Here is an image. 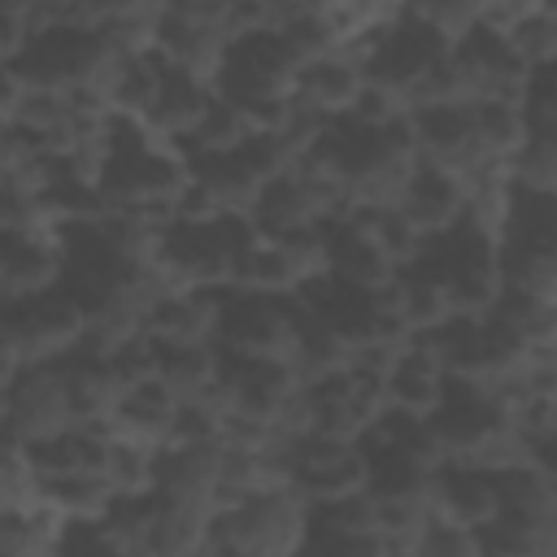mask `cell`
<instances>
[{
  "label": "cell",
  "mask_w": 557,
  "mask_h": 557,
  "mask_svg": "<svg viewBox=\"0 0 557 557\" xmlns=\"http://www.w3.org/2000/svg\"><path fill=\"white\" fill-rule=\"evenodd\" d=\"M440 392H444V366L431 352L426 335L422 331H409L396 344V352H392V361L383 370V405L426 418L435 409Z\"/></svg>",
  "instance_id": "3"
},
{
  "label": "cell",
  "mask_w": 557,
  "mask_h": 557,
  "mask_svg": "<svg viewBox=\"0 0 557 557\" xmlns=\"http://www.w3.org/2000/svg\"><path fill=\"white\" fill-rule=\"evenodd\" d=\"M505 39L509 48L535 70V65H548L553 52H557V17H553V4H531L527 13H518L509 26H505Z\"/></svg>",
  "instance_id": "20"
},
{
  "label": "cell",
  "mask_w": 557,
  "mask_h": 557,
  "mask_svg": "<svg viewBox=\"0 0 557 557\" xmlns=\"http://www.w3.org/2000/svg\"><path fill=\"white\" fill-rule=\"evenodd\" d=\"M30 35V17L13 4H0V61H13Z\"/></svg>",
  "instance_id": "25"
},
{
  "label": "cell",
  "mask_w": 557,
  "mask_h": 557,
  "mask_svg": "<svg viewBox=\"0 0 557 557\" xmlns=\"http://www.w3.org/2000/svg\"><path fill=\"white\" fill-rule=\"evenodd\" d=\"M157 344V339H152ZM157 379L178 396H205L218 379V344L213 339H183V344H157Z\"/></svg>",
  "instance_id": "12"
},
{
  "label": "cell",
  "mask_w": 557,
  "mask_h": 557,
  "mask_svg": "<svg viewBox=\"0 0 557 557\" xmlns=\"http://www.w3.org/2000/svg\"><path fill=\"white\" fill-rule=\"evenodd\" d=\"M39 500H48L61 518H91L104 513L113 487L100 470H70V474H52V479H35Z\"/></svg>",
  "instance_id": "15"
},
{
  "label": "cell",
  "mask_w": 557,
  "mask_h": 557,
  "mask_svg": "<svg viewBox=\"0 0 557 557\" xmlns=\"http://www.w3.org/2000/svg\"><path fill=\"white\" fill-rule=\"evenodd\" d=\"M52 553H117V544H113L104 518L91 513V518H61Z\"/></svg>",
  "instance_id": "23"
},
{
  "label": "cell",
  "mask_w": 557,
  "mask_h": 557,
  "mask_svg": "<svg viewBox=\"0 0 557 557\" xmlns=\"http://www.w3.org/2000/svg\"><path fill=\"white\" fill-rule=\"evenodd\" d=\"M152 457H157V444L131 440V435H109L100 474L109 479L113 492H144V487H152Z\"/></svg>",
  "instance_id": "17"
},
{
  "label": "cell",
  "mask_w": 557,
  "mask_h": 557,
  "mask_svg": "<svg viewBox=\"0 0 557 557\" xmlns=\"http://www.w3.org/2000/svg\"><path fill=\"white\" fill-rule=\"evenodd\" d=\"M178 409V396L157 379H139L131 387L117 392L113 409H109V435H131V440H144V444H165L170 435V418Z\"/></svg>",
  "instance_id": "10"
},
{
  "label": "cell",
  "mask_w": 557,
  "mask_h": 557,
  "mask_svg": "<svg viewBox=\"0 0 557 557\" xmlns=\"http://www.w3.org/2000/svg\"><path fill=\"white\" fill-rule=\"evenodd\" d=\"M400 9L413 13V17H422V22H431L435 30H444V35L453 39V35H461L470 22H479L483 0H400Z\"/></svg>",
  "instance_id": "22"
},
{
  "label": "cell",
  "mask_w": 557,
  "mask_h": 557,
  "mask_svg": "<svg viewBox=\"0 0 557 557\" xmlns=\"http://www.w3.org/2000/svg\"><path fill=\"white\" fill-rule=\"evenodd\" d=\"M165 13L183 17V22H196V26H213V30H226L231 35V0H161Z\"/></svg>",
  "instance_id": "24"
},
{
  "label": "cell",
  "mask_w": 557,
  "mask_h": 557,
  "mask_svg": "<svg viewBox=\"0 0 557 557\" xmlns=\"http://www.w3.org/2000/svg\"><path fill=\"white\" fill-rule=\"evenodd\" d=\"M87 318L78 309V300L70 296V287L52 283L39 287L30 296H13V352L17 361H44V357H61L78 344Z\"/></svg>",
  "instance_id": "1"
},
{
  "label": "cell",
  "mask_w": 557,
  "mask_h": 557,
  "mask_svg": "<svg viewBox=\"0 0 557 557\" xmlns=\"http://www.w3.org/2000/svg\"><path fill=\"white\" fill-rule=\"evenodd\" d=\"M22 78H17V70L9 65V61H0V122H9L13 113H17V104H22Z\"/></svg>",
  "instance_id": "26"
},
{
  "label": "cell",
  "mask_w": 557,
  "mask_h": 557,
  "mask_svg": "<svg viewBox=\"0 0 557 557\" xmlns=\"http://www.w3.org/2000/svg\"><path fill=\"white\" fill-rule=\"evenodd\" d=\"M496 278H500V287H518V292L557 300V248L496 239Z\"/></svg>",
  "instance_id": "13"
},
{
  "label": "cell",
  "mask_w": 557,
  "mask_h": 557,
  "mask_svg": "<svg viewBox=\"0 0 557 557\" xmlns=\"http://www.w3.org/2000/svg\"><path fill=\"white\" fill-rule=\"evenodd\" d=\"M470 117H474V135L483 144V152L500 157L527 135L522 126V113H518V100H496V96H474L470 100Z\"/></svg>",
  "instance_id": "19"
},
{
  "label": "cell",
  "mask_w": 557,
  "mask_h": 557,
  "mask_svg": "<svg viewBox=\"0 0 557 557\" xmlns=\"http://www.w3.org/2000/svg\"><path fill=\"white\" fill-rule=\"evenodd\" d=\"M553 174H557V135H522L509 152H505V178L513 187H535V191H553Z\"/></svg>",
  "instance_id": "18"
},
{
  "label": "cell",
  "mask_w": 557,
  "mask_h": 557,
  "mask_svg": "<svg viewBox=\"0 0 557 557\" xmlns=\"http://www.w3.org/2000/svg\"><path fill=\"white\" fill-rule=\"evenodd\" d=\"M231 283L235 287H248V292H292L300 283L292 257L283 252L278 239H265L257 235L239 257H235V270H231Z\"/></svg>",
  "instance_id": "14"
},
{
  "label": "cell",
  "mask_w": 557,
  "mask_h": 557,
  "mask_svg": "<svg viewBox=\"0 0 557 557\" xmlns=\"http://www.w3.org/2000/svg\"><path fill=\"white\" fill-rule=\"evenodd\" d=\"M361 83H366V78H361L357 52L331 48V52H322V57L300 61V70H296V78H292V96L305 100V104H313V109L326 113V117H339V113L352 104V96L361 91Z\"/></svg>",
  "instance_id": "9"
},
{
  "label": "cell",
  "mask_w": 557,
  "mask_h": 557,
  "mask_svg": "<svg viewBox=\"0 0 557 557\" xmlns=\"http://www.w3.org/2000/svg\"><path fill=\"white\" fill-rule=\"evenodd\" d=\"M409 553H422V557H474V535H470V527L448 522V518H440L431 509L426 522L418 527Z\"/></svg>",
  "instance_id": "21"
},
{
  "label": "cell",
  "mask_w": 557,
  "mask_h": 557,
  "mask_svg": "<svg viewBox=\"0 0 557 557\" xmlns=\"http://www.w3.org/2000/svg\"><path fill=\"white\" fill-rule=\"evenodd\" d=\"M322 222V248H326V261H322V270L335 278V283H344V287H366V292H374V287H383L387 278H392V261L383 257V248L352 222V218H318Z\"/></svg>",
  "instance_id": "5"
},
{
  "label": "cell",
  "mask_w": 557,
  "mask_h": 557,
  "mask_svg": "<svg viewBox=\"0 0 557 557\" xmlns=\"http://www.w3.org/2000/svg\"><path fill=\"white\" fill-rule=\"evenodd\" d=\"M13 440H35L57 426H70L65 418V383H61V361H17L9 387H4V422Z\"/></svg>",
  "instance_id": "2"
},
{
  "label": "cell",
  "mask_w": 557,
  "mask_h": 557,
  "mask_svg": "<svg viewBox=\"0 0 557 557\" xmlns=\"http://www.w3.org/2000/svg\"><path fill=\"white\" fill-rule=\"evenodd\" d=\"M61 283V252L52 231H0V292L30 296Z\"/></svg>",
  "instance_id": "7"
},
{
  "label": "cell",
  "mask_w": 557,
  "mask_h": 557,
  "mask_svg": "<svg viewBox=\"0 0 557 557\" xmlns=\"http://www.w3.org/2000/svg\"><path fill=\"white\" fill-rule=\"evenodd\" d=\"M396 205L405 209V218L422 235H431V231L448 226L461 213L466 183H461L457 170H448L440 161H426V157H413V165H409V174H405V183L396 191Z\"/></svg>",
  "instance_id": "4"
},
{
  "label": "cell",
  "mask_w": 557,
  "mask_h": 557,
  "mask_svg": "<svg viewBox=\"0 0 557 557\" xmlns=\"http://www.w3.org/2000/svg\"><path fill=\"white\" fill-rule=\"evenodd\" d=\"M431 509L448 522L461 527H479L496 513V487H492V470L470 466V461H440L431 470Z\"/></svg>",
  "instance_id": "8"
},
{
  "label": "cell",
  "mask_w": 557,
  "mask_h": 557,
  "mask_svg": "<svg viewBox=\"0 0 557 557\" xmlns=\"http://www.w3.org/2000/svg\"><path fill=\"white\" fill-rule=\"evenodd\" d=\"M244 213H248L252 231H257V235H265V239L287 235V231H296V226H305V222H318L313 200H309L305 183L296 178V170L270 174V178L252 191V200H248V209H244Z\"/></svg>",
  "instance_id": "11"
},
{
  "label": "cell",
  "mask_w": 557,
  "mask_h": 557,
  "mask_svg": "<svg viewBox=\"0 0 557 557\" xmlns=\"http://www.w3.org/2000/svg\"><path fill=\"white\" fill-rule=\"evenodd\" d=\"M213 87L205 74H191L183 65H161V78H157V91H152V104L144 113V126L165 139V144H178L191 135V126L200 122L205 104H209Z\"/></svg>",
  "instance_id": "6"
},
{
  "label": "cell",
  "mask_w": 557,
  "mask_h": 557,
  "mask_svg": "<svg viewBox=\"0 0 557 557\" xmlns=\"http://www.w3.org/2000/svg\"><path fill=\"white\" fill-rule=\"evenodd\" d=\"M248 131H252L248 117H244L231 100H222V96L213 91L209 104H205V113H200V122L191 126V135L178 139L174 148H178L183 157H191V152H231Z\"/></svg>",
  "instance_id": "16"
},
{
  "label": "cell",
  "mask_w": 557,
  "mask_h": 557,
  "mask_svg": "<svg viewBox=\"0 0 557 557\" xmlns=\"http://www.w3.org/2000/svg\"><path fill=\"white\" fill-rule=\"evenodd\" d=\"M74 4H78V13H83L87 22H100V17L122 13V9H152V13H157V4H148V0H74Z\"/></svg>",
  "instance_id": "27"
}]
</instances>
